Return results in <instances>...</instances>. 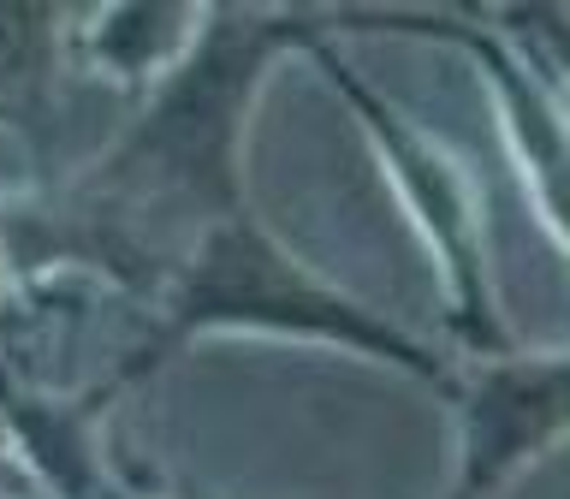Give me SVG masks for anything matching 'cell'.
Listing matches in <instances>:
<instances>
[{
    "instance_id": "6da1fadb",
    "label": "cell",
    "mask_w": 570,
    "mask_h": 499,
    "mask_svg": "<svg viewBox=\"0 0 570 499\" xmlns=\"http://www.w3.org/2000/svg\"><path fill=\"white\" fill-rule=\"evenodd\" d=\"M321 12L203 7L185 53L89 173L0 214V267L101 274L149 303L214 221L249 208L244 137L285 53H303Z\"/></svg>"
},
{
    "instance_id": "7a4b0ae2",
    "label": "cell",
    "mask_w": 570,
    "mask_h": 499,
    "mask_svg": "<svg viewBox=\"0 0 570 499\" xmlns=\"http://www.w3.org/2000/svg\"><path fill=\"white\" fill-rule=\"evenodd\" d=\"M208 333L315 339V345H338V351L368 356V363L404 369L440 392H452V381H458L452 356H440L428 339L404 333L399 321H386L381 310L338 292L333 280H321L303 256H292V244H279L256 221V208H238L190 244V256L173 267V280L149 297L142 339L107 374V387L83 392V404L107 410L131 381H142L173 351H185L190 339H208Z\"/></svg>"
},
{
    "instance_id": "3957f363",
    "label": "cell",
    "mask_w": 570,
    "mask_h": 499,
    "mask_svg": "<svg viewBox=\"0 0 570 499\" xmlns=\"http://www.w3.org/2000/svg\"><path fill=\"white\" fill-rule=\"evenodd\" d=\"M303 60L333 84V96L345 101L351 119L368 131L374 160L386 167L404 214L428 238V256L440 262V280H445V321H452V339L475 356L511 351L517 339L505 333V310H499L493 256H488V214H481V196L470 185V173L445 155L440 137H428L416 119H404L399 107L333 48L327 12H321V25L309 30V42H303Z\"/></svg>"
},
{
    "instance_id": "277c9868",
    "label": "cell",
    "mask_w": 570,
    "mask_h": 499,
    "mask_svg": "<svg viewBox=\"0 0 570 499\" xmlns=\"http://www.w3.org/2000/svg\"><path fill=\"white\" fill-rule=\"evenodd\" d=\"M445 399L458 404L463 440H458V476L445 499H505L511 481L534 470L552 446L564 440L570 410V363L564 345L547 351H499L475 356Z\"/></svg>"
},
{
    "instance_id": "5b68a950",
    "label": "cell",
    "mask_w": 570,
    "mask_h": 499,
    "mask_svg": "<svg viewBox=\"0 0 570 499\" xmlns=\"http://www.w3.org/2000/svg\"><path fill=\"white\" fill-rule=\"evenodd\" d=\"M327 30H392V36H428V42H452L488 71L493 84V114L505 125V143L523 160V185L547 221L552 250L564 256V107L541 71L505 42L493 12L452 7V12H327Z\"/></svg>"
},
{
    "instance_id": "8992f818",
    "label": "cell",
    "mask_w": 570,
    "mask_h": 499,
    "mask_svg": "<svg viewBox=\"0 0 570 499\" xmlns=\"http://www.w3.org/2000/svg\"><path fill=\"white\" fill-rule=\"evenodd\" d=\"M89 422L96 410L83 399H48L30 381H0V434L18 446V458L53 499H155L107 470Z\"/></svg>"
},
{
    "instance_id": "52a82bcc",
    "label": "cell",
    "mask_w": 570,
    "mask_h": 499,
    "mask_svg": "<svg viewBox=\"0 0 570 499\" xmlns=\"http://www.w3.org/2000/svg\"><path fill=\"white\" fill-rule=\"evenodd\" d=\"M196 18L190 7H119V12H101V18H83L78 30V48L96 60V71L119 84H149L160 78L185 42L196 36Z\"/></svg>"
},
{
    "instance_id": "ba28073f",
    "label": "cell",
    "mask_w": 570,
    "mask_h": 499,
    "mask_svg": "<svg viewBox=\"0 0 570 499\" xmlns=\"http://www.w3.org/2000/svg\"><path fill=\"white\" fill-rule=\"evenodd\" d=\"M71 18L53 7H0V119H18L48 96Z\"/></svg>"
},
{
    "instance_id": "9c48e42d",
    "label": "cell",
    "mask_w": 570,
    "mask_h": 499,
    "mask_svg": "<svg viewBox=\"0 0 570 499\" xmlns=\"http://www.w3.org/2000/svg\"><path fill=\"white\" fill-rule=\"evenodd\" d=\"M0 452H7V434H0Z\"/></svg>"
},
{
    "instance_id": "30bf717a",
    "label": "cell",
    "mask_w": 570,
    "mask_h": 499,
    "mask_svg": "<svg viewBox=\"0 0 570 499\" xmlns=\"http://www.w3.org/2000/svg\"><path fill=\"white\" fill-rule=\"evenodd\" d=\"M0 499H7V493H0Z\"/></svg>"
}]
</instances>
